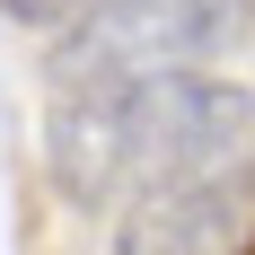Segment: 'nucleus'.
<instances>
[{
	"label": "nucleus",
	"instance_id": "f257e3e1",
	"mask_svg": "<svg viewBox=\"0 0 255 255\" xmlns=\"http://www.w3.org/2000/svg\"><path fill=\"white\" fill-rule=\"evenodd\" d=\"M255 97L211 71H150V79H106L53 97L44 167L71 203H150L167 185H194L247 150Z\"/></svg>",
	"mask_w": 255,
	"mask_h": 255
},
{
	"label": "nucleus",
	"instance_id": "f03ea898",
	"mask_svg": "<svg viewBox=\"0 0 255 255\" xmlns=\"http://www.w3.org/2000/svg\"><path fill=\"white\" fill-rule=\"evenodd\" d=\"M247 35V0H106L97 18L53 35L44 71L53 88H106V79H150V71H194L203 53Z\"/></svg>",
	"mask_w": 255,
	"mask_h": 255
},
{
	"label": "nucleus",
	"instance_id": "7ed1b4c3",
	"mask_svg": "<svg viewBox=\"0 0 255 255\" xmlns=\"http://www.w3.org/2000/svg\"><path fill=\"white\" fill-rule=\"evenodd\" d=\"M247 229H255V150L194 176V185H167L150 203H132L115 255H238Z\"/></svg>",
	"mask_w": 255,
	"mask_h": 255
},
{
	"label": "nucleus",
	"instance_id": "20e7f679",
	"mask_svg": "<svg viewBox=\"0 0 255 255\" xmlns=\"http://www.w3.org/2000/svg\"><path fill=\"white\" fill-rule=\"evenodd\" d=\"M9 9V26H44V35H71L79 18H97L106 0H0Z\"/></svg>",
	"mask_w": 255,
	"mask_h": 255
},
{
	"label": "nucleus",
	"instance_id": "39448f33",
	"mask_svg": "<svg viewBox=\"0 0 255 255\" xmlns=\"http://www.w3.org/2000/svg\"><path fill=\"white\" fill-rule=\"evenodd\" d=\"M238 255H255V229H247V247H238Z\"/></svg>",
	"mask_w": 255,
	"mask_h": 255
}]
</instances>
